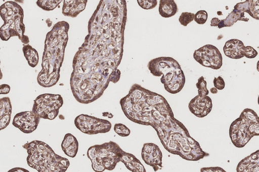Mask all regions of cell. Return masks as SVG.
<instances>
[{
  "label": "cell",
  "mask_w": 259,
  "mask_h": 172,
  "mask_svg": "<svg viewBox=\"0 0 259 172\" xmlns=\"http://www.w3.org/2000/svg\"><path fill=\"white\" fill-rule=\"evenodd\" d=\"M123 0L100 1L88 23V34L75 53L70 85L75 99L88 104L120 77L127 18Z\"/></svg>",
  "instance_id": "1"
},
{
  "label": "cell",
  "mask_w": 259,
  "mask_h": 172,
  "mask_svg": "<svg viewBox=\"0 0 259 172\" xmlns=\"http://www.w3.org/2000/svg\"><path fill=\"white\" fill-rule=\"evenodd\" d=\"M119 103L128 120L153 127L162 145L185 127L174 117L169 103L163 96L138 84L131 86Z\"/></svg>",
  "instance_id": "2"
},
{
  "label": "cell",
  "mask_w": 259,
  "mask_h": 172,
  "mask_svg": "<svg viewBox=\"0 0 259 172\" xmlns=\"http://www.w3.org/2000/svg\"><path fill=\"white\" fill-rule=\"evenodd\" d=\"M69 29L64 21L56 23L46 35L42 57V69L38 74V84L45 88L57 84L60 78V69L64 60Z\"/></svg>",
  "instance_id": "3"
},
{
  "label": "cell",
  "mask_w": 259,
  "mask_h": 172,
  "mask_svg": "<svg viewBox=\"0 0 259 172\" xmlns=\"http://www.w3.org/2000/svg\"><path fill=\"white\" fill-rule=\"evenodd\" d=\"M27 153V162L38 172H65L70 165L69 160L55 153L45 142L33 140L23 145Z\"/></svg>",
  "instance_id": "4"
},
{
  "label": "cell",
  "mask_w": 259,
  "mask_h": 172,
  "mask_svg": "<svg viewBox=\"0 0 259 172\" xmlns=\"http://www.w3.org/2000/svg\"><path fill=\"white\" fill-rule=\"evenodd\" d=\"M148 68L154 76L160 77L164 89L171 94H176L183 89L185 77L179 63L169 56H160L151 60Z\"/></svg>",
  "instance_id": "5"
},
{
  "label": "cell",
  "mask_w": 259,
  "mask_h": 172,
  "mask_svg": "<svg viewBox=\"0 0 259 172\" xmlns=\"http://www.w3.org/2000/svg\"><path fill=\"white\" fill-rule=\"evenodd\" d=\"M0 16L4 21L0 27V38L8 41L11 37L17 36L23 44H28L29 39L24 35V11L21 6L14 1L6 2L0 7Z\"/></svg>",
  "instance_id": "6"
},
{
  "label": "cell",
  "mask_w": 259,
  "mask_h": 172,
  "mask_svg": "<svg viewBox=\"0 0 259 172\" xmlns=\"http://www.w3.org/2000/svg\"><path fill=\"white\" fill-rule=\"evenodd\" d=\"M125 153L118 144L110 141L91 146L87 155L91 161L94 171L103 172L112 170L118 162H122Z\"/></svg>",
  "instance_id": "7"
},
{
  "label": "cell",
  "mask_w": 259,
  "mask_h": 172,
  "mask_svg": "<svg viewBox=\"0 0 259 172\" xmlns=\"http://www.w3.org/2000/svg\"><path fill=\"white\" fill-rule=\"evenodd\" d=\"M259 135L258 116L252 109L245 108L229 128V135L233 145L242 148L254 136Z\"/></svg>",
  "instance_id": "8"
},
{
  "label": "cell",
  "mask_w": 259,
  "mask_h": 172,
  "mask_svg": "<svg viewBox=\"0 0 259 172\" xmlns=\"http://www.w3.org/2000/svg\"><path fill=\"white\" fill-rule=\"evenodd\" d=\"M63 104L60 94L44 93L34 99L32 111L40 119L52 120L58 116Z\"/></svg>",
  "instance_id": "9"
},
{
  "label": "cell",
  "mask_w": 259,
  "mask_h": 172,
  "mask_svg": "<svg viewBox=\"0 0 259 172\" xmlns=\"http://www.w3.org/2000/svg\"><path fill=\"white\" fill-rule=\"evenodd\" d=\"M74 125L79 131L88 135L106 133L110 131L112 127L111 123L107 120L85 114L77 116Z\"/></svg>",
  "instance_id": "10"
},
{
  "label": "cell",
  "mask_w": 259,
  "mask_h": 172,
  "mask_svg": "<svg viewBox=\"0 0 259 172\" xmlns=\"http://www.w3.org/2000/svg\"><path fill=\"white\" fill-rule=\"evenodd\" d=\"M195 60L202 66L218 70L223 65V58L219 49L211 44L205 45L195 50L193 53Z\"/></svg>",
  "instance_id": "11"
},
{
  "label": "cell",
  "mask_w": 259,
  "mask_h": 172,
  "mask_svg": "<svg viewBox=\"0 0 259 172\" xmlns=\"http://www.w3.org/2000/svg\"><path fill=\"white\" fill-rule=\"evenodd\" d=\"M40 119L32 111H22L14 116L12 124L23 133L29 134L36 129Z\"/></svg>",
  "instance_id": "12"
},
{
  "label": "cell",
  "mask_w": 259,
  "mask_h": 172,
  "mask_svg": "<svg viewBox=\"0 0 259 172\" xmlns=\"http://www.w3.org/2000/svg\"><path fill=\"white\" fill-rule=\"evenodd\" d=\"M141 156L146 164L151 166L154 171L162 168V153L159 147L153 143L144 144Z\"/></svg>",
  "instance_id": "13"
},
{
  "label": "cell",
  "mask_w": 259,
  "mask_h": 172,
  "mask_svg": "<svg viewBox=\"0 0 259 172\" xmlns=\"http://www.w3.org/2000/svg\"><path fill=\"white\" fill-rule=\"evenodd\" d=\"M189 109L191 113L198 118H203L212 109L211 99L208 96L196 95L189 103Z\"/></svg>",
  "instance_id": "14"
},
{
  "label": "cell",
  "mask_w": 259,
  "mask_h": 172,
  "mask_svg": "<svg viewBox=\"0 0 259 172\" xmlns=\"http://www.w3.org/2000/svg\"><path fill=\"white\" fill-rule=\"evenodd\" d=\"M237 172H259V150L242 159L237 164Z\"/></svg>",
  "instance_id": "15"
},
{
  "label": "cell",
  "mask_w": 259,
  "mask_h": 172,
  "mask_svg": "<svg viewBox=\"0 0 259 172\" xmlns=\"http://www.w3.org/2000/svg\"><path fill=\"white\" fill-rule=\"evenodd\" d=\"M87 2V0H64L62 13L65 16L75 18L84 10Z\"/></svg>",
  "instance_id": "16"
},
{
  "label": "cell",
  "mask_w": 259,
  "mask_h": 172,
  "mask_svg": "<svg viewBox=\"0 0 259 172\" xmlns=\"http://www.w3.org/2000/svg\"><path fill=\"white\" fill-rule=\"evenodd\" d=\"M243 42L237 39H231L226 42L223 51L225 54L232 59H240L244 57L242 54L244 47Z\"/></svg>",
  "instance_id": "17"
},
{
  "label": "cell",
  "mask_w": 259,
  "mask_h": 172,
  "mask_svg": "<svg viewBox=\"0 0 259 172\" xmlns=\"http://www.w3.org/2000/svg\"><path fill=\"white\" fill-rule=\"evenodd\" d=\"M12 106L9 97L0 98V131L6 128L10 124Z\"/></svg>",
  "instance_id": "18"
},
{
  "label": "cell",
  "mask_w": 259,
  "mask_h": 172,
  "mask_svg": "<svg viewBox=\"0 0 259 172\" xmlns=\"http://www.w3.org/2000/svg\"><path fill=\"white\" fill-rule=\"evenodd\" d=\"M61 148L67 156L73 158L76 155L78 150V142L74 135L71 133H67L62 142Z\"/></svg>",
  "instance_id": "19"
},
{
  "label": "cell",
  "mask_w": 259,
  "mask_h": 172,
  "mask_svg": "<svg viewBox=\"0 0 259 172\" xmlns=\"http://www.w3.org/2000/svg\"><path fill=\"white\" fill-rule=\"evenodd\" d=\"M122 163L132 172H146L140 160L132 153L125 152Z\"/></svg>",
  "instance_id": "20"
},
{
  "label": "cell",
  "mask_w": 259,
  "mask_h": 172,
  "mask_svg": "<svg viewBox=\"0 0 259 172\" xmlns=\"http://www.w3.org/2000/svg\"><path fill=\"white\" fill-rule=\"evenodd\" d=\"M158 11L159 14L162 17L169 18L177 13L178 8L174 0H160Z\"/></svg>",
  "instance_id": "21"
},
{
  "label": "cell",
  "mask_w": 259,
  "mask_h": 172,
  "mask_svg": "<svg viewBox=\"0 0 259 172\" xmlns=\"http://www.w3.org/2000/svg\"><path fill=\"white\" fill-rule=\"evenodd\" d=\"M248 20L249 19L245 17V16H243L232 10L226 19L220 20L217 27L221 29L225 27H230L237 21L247 22Z\"/></svg>",
  "instance_id": "22"
},
{
  "label": "cell",
  "mask_w": 259,
  "mask_h": 172,
  "mask_svg": "<svg viewBox=\"0 0 259 172\" xmlns=\"http://www.w3.org/2000/svg\"><path fill=\"white\" fill-rule=\"evenodd\" d=\"M22 51L28 65L32 68L35 67L39 61L38 53L37 50L28 44L23 46Z\"/></svg>",
  "instance_id": "23"
},
{
  "label": "cell",
  "mask_w": 259,
  "mask_h": 172,
  "mask_svg": "<svg viewBox=\"0 0 259 172\" xmlns=\"http://www.w3.org/2000/svg\"><path fill=\"white\" fill-rule=\"evenodd\" d=\"M61 2V0H38L36 3L42 10L49 11L55 9Z\"/></svg>",
  "instance_id": "24"
},
{
  "label": "cell",
  "mask_w": 259,
  "mask_h": 172,
  "mask_svg": "<svg viewBox=\"0 0 259 172\" xmlns=\"http://www.w3.org/2000/svg\"><path fill=\"white\" fill-rule=\"evenodd\" d=\"M196 86L198 89V95L205 96L208 94L209 91L206 87L207 83L204 80L203 76H201L198 78V82L196 84Z\"/></svg>",
  "instance_id": "25"
},
{
  "label": "cell",
  "mask_w": 259,
  "mask_h": 172,
  "mask_svg": "<svg viewBox=\"0 0 259 172\" xmlns=\"http://www.w3.org/2000/svg\"><path fill=\"white\" fill-rule=\"evenodd\" d=\"M249 15L253 19L259 20V1L250 0Z\"/></svg>",
  "instance_id": "26"
},
{
  "label": "cell",
  "mask_w": 259,
  "mask_h": 172,
  "mask_svg": "<svg viewBox=\"0 0 259 172\" xmlns=\"http://www.w3.org/2000/svg\"><path fill=\"white\" fill-rule=\"evenodd\" d=\"M114 131L121 137H127L131 133V130L125 125L121 123H117L114 125Z\"/></svg>",
  "instance_id": "27"
},
{
  "label": "cell",
  "mask_w": 259,
  "mask_h": 172,
  "mask_svg": "<svg viewBox=\"0 0 259 172\" xmlns=\"http://www.w3.org/2000/svg\"><path fill=\"white\" fill-rule=\"evenodd\" d=\"M194 14L190 12H183L179 18L180 24L186 27L188 24L194 20Z\"/></svg>",
  "instance_id": "28"
},
{
  "label": "cell",
  "mask_w": 259,
  "mask_h": 172,
  "mask_svg": "<svg viewBox=\"0 0 259 172\" xmlns=\"http://www.w3.org/2000/svg\"><path fill=\"white\" fill-rule=\"evenodd\" d=\"M208 14L205 10L198 11L194 14V21L198 24H204L207 21Z\"/></svg>",
  "instance_id": "29"
},
{
  "label": "cell",
  "mask_w": 259,
  "mask_h": 172,
  "mask_svg": "<svg viewBox=\"0 0 259 172\" xmlns=\"http://www.w3.org/2000/svg\"><path fill=\"white\" fill-rule=\"evenodd\" d=\"M137 2L140 7L146 10L152 9L157 5L156 0H138Z\"/></svg>",
  "instance_id": "30"
},
{
  "label": "cell",
  "mask_w": 259,
  "mask_h": 172,
  "mask_svg": "<svg viewBox=\"0 0 259 172\" xmlns=\"http://www.w3.org/2000/svg\"><path fill=\"white\" fill-rule=\"evenodd\" d=\"M258 53L257 51L250 46H244L243 48L242 54L248 59H253L256 56Z\"/></svg>",
  "instance_id": "31"
},
{
  "label": "cell",
  "mask_w": 259,
  "mask_h": 172,
  "mask_svg": "<svg viewBox=\"0 0 259 172\" xmlns=\"http://www.w3.org/2000/svg\"><path fill=\"white\" fill-rule=\"evenodd\" d=\"M214 87L218 90H223L225 86V83L223 78L219 76L217 78L214 77L213 81Z\"/></svg>",
  "instance_id": "32"
},
{
  "label": "cell",
  "mask_w": 259,
  "mask_h": 172,
  "mask_svg": "<svg viewBox=\"0 0 259 172\" xmlns=\"http://www.w3.org/2000/svg\"><path fill=\"white\" fill-rule=\"evenodd\" d=\"M200 172H227L220 166L204 167L200 169Z\"/></svg>",
  "instance_id": "33"
},
{
  "label": "cell",
  "mask_w": 259,
  "mask_h": 172,
  "mask_svg": "<svg viewBox=\"0 0 259 172\" xmlns=\"http://www.w3.org/2000/svg\"><path fill=\"white\" fill-rule=\"evenodd\" d=\"M10 86L7 84H3L0 85V94H7L10 92Z\"/></svg>",
  "instance_id": "34"
},
{
  "label": "cell",
  "mask_w": 259,
  "mask_h": 172,
  "mask_svg": "<svg viewBox=\"0 0 259 172\" xmlns=\"http://www.w3.org/2000/svg\"><path fill=\"white\" fill-rule=\"evenodd\" d=\"M7 172H30L28 170L25 168L20 167H16L12 168L9 170Z\"/></svg>",
  "instance_id": "35"
},
{
  "label": "cell",
  "mask_w": 259,
  "mask_h": 172,
  "mask_svg": "<svg viewBox=\"0 0 259 172\" xmlns=\"http://www.w3.org/2000/svg\"><path fill=\"white\" fill-rule=\"evenodd\" d=\"M220 21V20L218 18H213L210 21V26L214 27L218 26Z\"/></svg>",
  "instance_id": "36"
},
{
  "label": "cell",
  "mask_w": 259,
  "mask_h": 172,
  "mask_svg": "<svg viewBox=\"0 0 259 172\" xmlns=\"http://www.w3.org/2000/svg\"><path fill=\"white\" fill-rule=\"evenodd\" d=\"M210 90L211 93H212V94H215L218 93V89H216L215 87L211 88Z\"/></svg>",
  "instance_id": "37"
},
{
  "label": "cell",
  "mask_w": 259,
  "mask_h": 172,
  "mask_svg": "<svg viewBox=\"0 0 259 172\" xmlns=\"http://www.w3.org/2000/svg\"><path fill=\"white\" fill-rule=\"evenodd\" d=\"M0 65H1V60H0ZM3 78V74H2V71H1V67H0V80H1Z\"/></svg>",
  "instance_id": "38"
}]
</instances>
